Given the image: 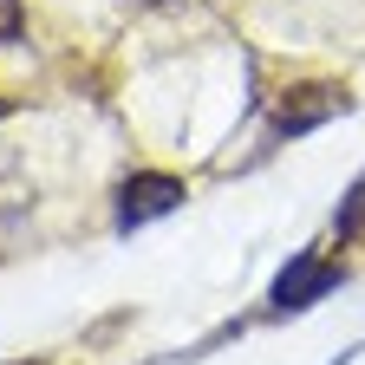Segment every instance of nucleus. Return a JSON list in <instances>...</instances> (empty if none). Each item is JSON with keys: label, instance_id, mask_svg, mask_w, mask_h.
<instances>
[{"label": "nucleus", "instance_id": "nucleus-1", "mask_svg": "<svg viewBox=\"0 0 365 365\" xmlns=\"http://www.w3.org/2000/svg\"><path fill=\"white\" fill-rule=\"evenodd\" d=\"M339 111H346V91H333V85H287L281 105H274V130H281V137H300V130L327 124Z\"/></svg>", "mask_w": 365, "mask_h": 365}, {"label": "nucleus", "instance_id": "nucleus-2", "mask_svg": "<svg viewBox=\"0 0 365 365\" xmlns=\"http://www.w3.org/2000/svg\"><path fill=\"white\" fill-rule=\"evenodd\" d=\"M176 202H182V182H176V176L144 170V176H130L124 190H118V228H144V222L170 215Z\"/></svg>", "mask_w": 365, "mask_h": 365}, {"label": "nucleus", "instance_id": "nucleus-3", "mask_svg": "<svg viewBox=\"0 0 365 365\" xmlns=\"http://www.w3.org/2000/svg\"><path fill=\"white\" fill-rule=\"evenodd\" d=\"M333 281H339V267H327V261H319V255H300L287 274H281V281H274V307H313L319 294H333Z\"/></svg>", "mask_w": 365, "mask_h": 365}, {"label": "nucleus", "instance_id": "nucleus-4", "mask_svg": "<svg viewBox=\"0 0 365 365\" xmlns=\"http://www.w3.org/2000/svg\"><path fill=\"white\" fill-rule=\"evenodd\" d=\"M33 215V176H26V163L0 144V235H14V228Z\"/></svg>", "mask_w": 365, "mask_h": 365}, {"label": "nucleus", "instance_id": "nucleus-5", "mask_svg": "<svg viewBox=\"0 0 365 365\" xmlns=\"http://www.w3.org/2000/svg\"><path fill=\"white\" fill-rule=\"evenodd\" d=\"M352 228H365V176L352 182V196H346V209H339V235H352Z\"/></svg>", "mask_w": 365, "mask_h": 365}, {"label": "nucleus", "instance_id": "nucleus-6", "mask_svg": "<svg viewBox=\"0 0 365 365\" xmlns=\"http://www.w3.org/2000/svg\"><path fill=\"white\" fill-rule=\"evenodd\" d=\"M20 26H26V7H20V0H0V46L20 39Z\"/></svg>", "mask_w": 365, "mask_h": 365}, {"label": "nucleus", "instance_id": "nucleus-7", "mask_svg": "<svg viewBox=\"0 0 365 365\" xmlns=\"http://www.w3.org/2000/svg\"><path fill=\"white\" fill-rule=\"evenodd\" d=\"M144 7H157V14H196V7H209V0H144Z\"/></svg>", "mask_w": 365, "mask_h": 365}]
</instances>
